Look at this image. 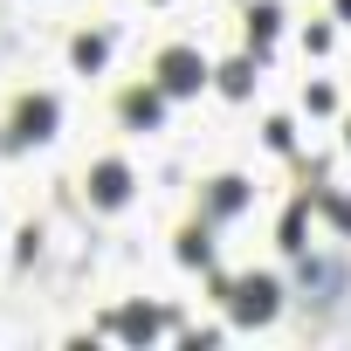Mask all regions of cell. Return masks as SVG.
Listing matches in <instances>:
<instances>
[{"mask_svg": "<svg viewBox=\"0 0 351 351\" xmlns=\"http://www.w3.org/2000/svg\"><path fill=\"white\" fill-rule=\"evenodd\" d=\"M214 296L228 303L234 324H269V317L282 310V282H276V276H241V282L214 276Z\"/></svg>", "mask_w": 351, "mask_h": 351, "instance_id": "cell-1", "label": "cell"}, {"mask_svg": "<svg viewBox=\"0 0 351 351\" xmlns=\"http://www.w3.org/2000/svg\"><path fill=\"white\" fill-rule=\"evenodd\" d=\"M207 76H214V69H207L193 49H165V56H158V90H165V97H193Z\"/></svg>", "mask_w": 351, "mask_h": 351, "instance_id": "cell-2", "label": "cell"}, {"mask_svg": "<svg viewBox=\"0 0 351 351\" xmlns=\"http://www.w3.org/2000/svg\"><path fill=\"white\" fill-rule=\"evenodd\" d=\"M90 200H97V207H124V200H131V165H124V158L90 165Z\"/></svg>", "mask_w": 351, "mask_h": 351, "instance_id": "cell-3", "label": "cell"}, {"mask_svg": "<svg viewBox=\"0 0 351 351\" xmlns=\"http://www.w3.org/2000/svg\"><path fill=\"white\" fill-rule=\"evenodd\" d=\"M110 330H117L124 344H152V337L165 330V310H152V303H124V310L110 317Z\"/></svg>", "mask_w": 351, "mask_h": 351, "instance_id": "cell-4", "label": "cell"}, {"mask_svg": "<svg viewBox=\"0 0 351 351\" xmlns=\"http://www.w3.org/2000/svg\"><path fill=\"white\" fill-rule=\"evenodd\" d=\"M117 110H124V124L152 131V124L165 117V90H158V83H138V90H124V97H117Z\"/></svg>", "mask_w": 351, "mask_h": 351, "instance_id": "cell-5", "label": "cell"}, {"mask_svg": "<svg viewBox=\"0 0 351 351\" xmlns=\"http://www.w3.org/2000/svg\"><path fill=\"white\" fill-rule=\"evenodd\" d=\"M49 131H56V97H28V104L14 110V138H21V145H42Z\"/></svg>", "mask_w": 351, "mask_h": 351, "instance_id": "cell-6", "label": "cell"}, {"mask_svg": "<svg viewBox=\"0 0 351 351\" xmlns=\"http://www.w3.org/2000/svg\"><path fill=\"white\" fill-rule=\"evenodd\" d=\"M248 207V180H234V172H228V180H214V193H207V214H241Z\"/></svg>", "mask_w": 351, "mask_h": 351, "instance_id": "cell-7", "label": "cell"}, {"mask_svg": "<svg viewBox=\"0 0 351 351\" xmlns=\"http://www.w3.org/2000/svg\"><path fill=\"white\" fill-rule=\"evenodd\" d=\"M276 21H282V14L269 8V0H262V8H248V49H255V56H269V42H276Z\"/></svg>", "mask_w": 351, "mask_h": 351, "instance_id": "cell-8", "label": "cell"}, {"mask_svg": "<svg viewBox=\"0 0 351 351\" xmlns=\"http://www.w3.org/2000/svg\"><path fill=\"white\" fill-rule=\"evenodd\" d=\"M214 83H221L228 97H248V90H255V56H241V62H228V69H214Z\"/></svg>", "mask_w": 351, "mask_h": 351, "instance_id": "cell-9", "label": "cell"}, {"mask_svg": "<svg viewBox=\"0 0 351 351\" xmlns=\"http://www.w3.org/2000/svg\"><path fill=\"white\" fill-rule=\"evenodd\" d=\"M180 262H186V269H207V262H214V241H207V228H186V234H180Z\"/></svg>", "mask_w": 351, "mask_h": 351, "instance_id": "cell-10", "label": "cell"}, {"mask_svg": "<svg viewBox=\"0 0 351 351\" xmlns=\"http://www.w3.org/2000/svg\"><path fill=\"white\" fill-rule=\"evenodd\" d=\"M303 214H310V193L282 214V248H289V255H303Z\"/></svg>", "mask_w": 351, "mask_h": 351, "instance_id": "cell-11", "label": "cell"}, {"mask_svg": "<svg viewBox=\"0 0 351 351\" xmlns=\"http://www.w3.org/2000/svg\"><path fill=\"white\" fill-rule=\"evenodd\" d=\"M76 69H104V35H83L76 42Z\"/></svg>", "mask_w": 351, "mask_h": 351, "instance_id": "cell-12", "label": "cell"}, {"mask_svg": "<svg viewBox=\"0 0 351 351\" xmlns=\"http://www.w3.org/2000/svg\"><path fill=\"white\" fill-rule=\"evenodd\" d=\"M337 14H344V21H351V0H337Z\"/></svg>", "mask_w": 351, "mask_h": 351, "instance_id": "cell-13", "label": "cell"}]
</instances>
